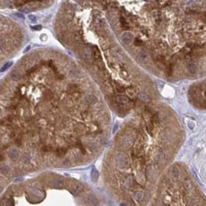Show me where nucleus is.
<instances>
[{"instance_id":"a211bd4d","label":"nucleus","mask_w":206,"mask_h":206,"mask_svg":"<svg viewBox=\"0 0 206 206\" xmlns=\"http://www.w3.org/2000/svg\"><path fill=\"white\" fill-rule=\"evenodd\" d=\"M9 171V168L7 165H5V164H2L0 166V172L2 174H7Z\"/></svg>"},{"instance_id":"5701e85b","label":"nucleus","mask_w":206,"mask_h":206,"mask_svg":"<svg viewBox=\"0 0 206 206\" xmlns=\"http://www.w3.org/2000/svg\"><path fill=\"white\" fill-rule=\"evenodd\" d=\"M88 203L90 205H95L96 203H97V201L95 197L93 196H90L88 198Z\"/></svg>"},{"instance_id":"dca6fc26","label":"nucleus","mask_w":206,"mask_h":206,"mask_svg":"<svg viewBox=\"0 0 206 206\" xmlns=\"http://www.w3.org/2000/svg\"><path fill=\"white\" fill-rule=\"evenodd\" d=\"M98 176H99L98 171H97L95 168H93V171H92V173H91V178H92L93 181H96L97 180V178H98Z\"/></svg>"},{"instance_id":"4be33fe9","label":"nucleus","mask_w":206,"mask_h":206,"mask_svg":"<svg viewBox=\"0 0 206 206\" xmlns=\"http://www.w3.org/2000/svg\"><path fill=\"white\" fill-rule=\"evenodd\" d=\"M147 128L148 133L152 135V134H153V132H154V124H153V123H151V122L148 123V124H147Z\"/></svg>"},{"instance_id":"20e7f679","label":"nucleus","mask_w":206,"mask_h":206,"mask_svg":"<svg viewBox=\"0 0 206 206\" xmlns=\"http://www.w3.org/2000/svg\"><path fill=\"white\" fill-rule=\"evenodd\" d=\"M83 187L82 184H80V183H76L70 187V191H71L73 194H78L83 190Z\"/></svg>"},{"instance_id":"6ab92c4d","label":"nucleus","mask_w":206,"mask_h":206,"mask_svg":"<svg viewBox=\"0 0 206 206\" xmlns=\"http://www.w3.org/2000/svg\"><path fill=\"white\" fill-rule=\"evenodd\" d=\"M171 174H172V176H173L174 178H178V176H179V171L177 168H173L171 170Z\"/></svg>"},{"instance_id":"473e14b6","label":"nucleus","mask_w":206,"mask_h":206,"mask_svg":"<svg viewBox=\"0 0 206 206\" xmlns=\"http://www.w3.org/2000/svg\"><path fill=\"white\" fill-rule=\"evenodd\" d=\"M0 111H1V109H0Z\"/></svg>"},{"instance_id":"f8f14e48","label":"nucleus","mask_w":206,"mask_h":206,"mask_svg":"<svg viewBox=\"0 0 206 206\" xmlns=\"http://www.w3.org/2000/svg\"><path fill=\"white\" fill-rule=\"evenodd\" d=\"M18 151L16 149H15V148H12V149H11L9 151V156L12 158V159H15V158H16L18 157Z\"/></svg>"},{"instance_id":"1a4fd4ad","label":"nucleus","mask_w":206,"mask_h":206,"mask_svg":"<svg viewBox=\"0 0 206 206\" xmlns=\"http://www.w3.org/2000/svg\"><path fill=\"white\" fill-rule=\"evenodd\" d=\"M139 97L141 100L144 101V102H150L151 101V98L150 97L148 96V94H147L146 93H144V92H141L139 94Z\"/></svg>"},{"instance_id":"9d476101","label":"nucleus","mask_w":206,"mask_h":206,"mask_svg":"<svg viewBox=\"0 0 206 206\" xmlns=\"http://www.w3.org/2000/svg\"><path fill=\"white\" fill-rule=\"evenodd\" d=\"M134 197L137 201H141L144 200V195L143 192H141V191H137L136 193L134 194Z\"/></svg>"},{"instance_id":"0eeeda50","label":"nucleus","mask_w":206,"mask_h":206,"mask_svg":"<svg viewBox=\"0 0 206 206\" xmlns=\"http://www.w3.org/2000/svg\"><path fill=\"white\" fill-rule=\"evenodd\" d=\"M138 59H139L141 62L146 63L148 60V54L145 51H141L138 55Z\"/></svg>"},{"instance_id":"bb28decb","label":"nucleus","mask_w":206,"mask_h":206,"mask_svg":"<svg viewBox=\"0 0 206 206\" xmlns=\"http://www.w3.org/2000/svg\"><path fill=\"white\" fill-rule=\"evenodd\" d=\"M88 147L90 148V151H93L94 150H95V148H96V145H95V144H93V143H90L88 144Z\"/></svg>"},{"instance_id":"c756f323","label":"nucleus","mask_w":206,"mask_h":206,"mask_svg":"<svg viewBox=\"0 0 206 206\" xmlns=\"http://www.w3.org/2000/svg\"><path fill=\"white\" fill-rule=\"evenodd\" d=\"M184 188H186V189H188V190H189V189L191 188V185L190 183H186V184H184Z\"/></svg>"},{"instance_id":"f257e3e1","label":"nucleus","mask_w":206,"mask_h":206,"mask_svg":"<svg viewBox=\"0 0 206 206\" xmlns=\"http://www.w3.org/2000/svg\"><path fill=\"white\" fill-rule=\"evenodd\" d=\"M116 164L118 168H124L129 165V160L127 155L123 153L118 154L116 156Z\"/></svg>"},{"instance_id":"cd10ccee","label":"nucleus","mask_w":206,"mask_h":206,"mask_svg":"<svg viewBox=\"0 0 206 206\" xmlns=\"http://www.w3.org/2000/svg\"><path fill=\"white\" fill-rule=\"evenodd\" d=\"M29 19L31 22H36V16H34V15H29Z\"/></svg>"},{"instance_id":"7ed1b4c3","label":"nucleus","mask_w":206,"mask_h":206,"mask_svg":"<svg viewBox=\"0 0 206 206\" xmlns=\"http://www.w3.org/2000/svg\"><path fill=\"white\" fill-rule=\"evenodd\" d=\"M134 139L133 137H131V135H127L124 137V139L122 141V144H124V147H129L131 146V144H133Z\"/></svg>"},{"instance_id":"c85d7f7f","label":"nucleus","mask_w":206,"mask_h":206,"mask_svg":"<svg viewBox=\"0 0 206 206\" xmlns=\"http://www.w3.org/2000/svg\"><path fill=\"white\" fill-rule=\"evenodd\" d=\"M15 16L17 18H19V19H24V16H23L22 14H21V13H16Z\"/></svg>"},{"instance_id":"f3484780","label":"nucleus","mask_w":206,"mask_h":206,"mask_svg":"<svg viewBox=\"0 0 206 206\" xmlns=\"http://www.w3.org/2000/svg\"><path fill=\"white\" fill-rule=\"evenodd\" d=\"M198 201V200H196V198H195L194 197L187 198V203L188 205H194L195 204H196Z\"/></svg>"},{"instance_id":"39448f33","label":"nucleus","mask_w":206,"mask_h":206,"mask_svg":"<svg viewBox=\"0 0 206 206\" xmlns=\"http://www.w3.org/2000/svg\"><path fill=\"white\" fill-rule=\"evenodd\" d=\"M83 57L86 61H89L92 58V49L89 47H87L83 51Z\"/></svg>"},{"instance_id":"423d86ee","label":"nucleus","mask_w":206,"mask_h":206,"mask_svg":"<svg viewBox=\"0 0 206 206\" xmlns=\"http://www.w3.org/2000/svg\"><path fill=\"white\" fill-rule=\"evenodd\" d=\"M116 101H117V103H118V105H120L121 107H123L124 105H125L126 103H127L128 102H129V99H128L127 97H125V96L120 95V96H118L117 97Z\"/></svg>"},{"instance_id":"2eb2a0df","label":"nucleus","mask_w":206,"mask_h":206,"mask_svg":"<svg viewBox=\"0 0 206 206\" xmlns=\"http://www.w3.org/2000/svg\"><path fill=\"white\" fill-rule=\"evenodd\" d=\"M86 101H87V103L88 104L93 103H95L97 101V97H94L93 95H90L89 97H87L86 98Z\"/></svg>"},{"instance_id":"aec40b11","label":"nucleus","mask_w":206,"mask_h":206,"mask_svg":"<svg viewBox=\"0 0 206 206\" xmlns=\"http://www.w3.org/2000/svg\"><path fill=\"white\" fill-rule=\"evenodd\" d=\"M12 64H13V63H12V62H8V63H6L5 64V65L3 66L2 67L1 69H0V72L2 73V72H4V71H5V70H7V69H9V67H10V66H11L12 65Z\"/></svg>"},{"instance_id":"b1692460","label":"nucleus","mask_w":206,"mask_h":206,"mask_svg":"<svg viewBox=\"0 0 206 206\" xmlns=\"http://www.w3.org/2000/svg\"><path fill=\"white\" fill-rule=\"evenodd\" d=\"M66 150L65 149V148H59L58 150H57V154L59 155V156H63L64 154L66 153Z\"/></svg>"},{"instance_id":"2f4dec72","label":"nucleus","mask_w":206,"mask_h":206,"mask_svg":"<svg viewBox=\"0 0 206 206\" xmlns=\"http://www.w3.org/2000/svg\"><path fill=\"white\" fill-rule=\"evenodd\" d=\"M30 48H31V46H27L26 48L25 49V50H24V51H23V53H26V52H28L29 50V49H30Z\"/></svg>"},{"instance_id":"4468645a","label":"nucleus","mask_w":206,"mask_h":206,"mask_svg":"<svg viewBox=\"0 0 206 206\" xmlns=\"http://www.w3.org/2000/svg\"><path fill=\"white\" fill-rule=\"evenodd\" d=\"M53 185L56 188H63L64 186V183L61 180H55L53 182Z\"/></svg>"},{"instance_id":"393cba45","label":"nucleus","mask_w":206,"mask_h":206,"mask_svg":"<svg viewBox=\"0 0 206 206\" xmlns=\"http://www.w3.org/2000/svg\"><path fill=\"white\" fill-rule=\"evenodd\" d=\"M134 44L135 46H141V45H143V42L141 39L136 38L134 40Z\"/></svg>"},{"instance_id":"ddd939ff","label":"nucleus","mask_w":206,"mask_h":206,"mask_svg":"<svg viewBox=\"0 0 206 206\" xmlns=\"http://www.w3.org/2000/svg\"><path fill=\"white\" fill-rule=\"evenodd\" d=\"M11 77L15 80H18L21 78V73L18 70H14L11 73Z\"/></svg>"},{"instance_id":"412c9836","label":"nucleus","mask_w":206,"mask_h":206,"mask_svg":"<svg viewBox=\"0 0 206 206\" xmlns=\"http://www.w3.org/2000/svg\"><path fill=\"white\" fill-rule=\"evenodd\" d=\"M116 90L117 91L118 93H124V91H125V88H124V87H123L122 85H120V84L119 83H117L116 84Z\"/></svg>"},{"instance_id":"9b49d317","label":"nucleus","mask_w":206,"mask_h":206,"mask_svg":"<svg viewBox=\"0 0 206 206\" xmlns=\"http://www.w3.org/2000/svg\"><path fill=\"white\" fill-rule=\"evenodd\" d=\"M120 26L121 28L124 29H129V26H128V23L127 22L126 19L124 17H120Z\"/></svg>"},{"instance_id":"7c9ffc66","label":"nucleus","mask_w":206,"mask_h":206,"mask_svg":"<svg viewBox=\"0 0 206 206\" xmlns=\"http://www.w3.org/2000/svg\"><path fill=\"white\" fill-rule=\"evenodd\" d=\"M117 127H118V124L116 123V124H115V125H114V127L113 133H115V132H116V131H117Z\"/></svg>"},{"instance_id":"f03ea898","label":"nucleus","mask_w":206,"mask_h":206,"mask_svg":"<svg viewBox=\"0 0 206 206\" xmlns=\"http://www.w3.org/2000/svg\"><path fill=\"white\" fill-rule=\"evenodd\" d=\"M133 40V35L132 33H130L129 32L125 33L122 36V41L124 43V44L125 45H129L130 43H131Z\"/></svg>"},{"instance_id":"a878e982","label":"nucleus","mask_w":206,"mask_h":206,"mask_svg":"<svg viewBox=\"0 0 206 206\" xmlns=\"http://www.w3.org/2000/svg\"><path fill=\"white\" fill-rule=\"evenodd\" d=\"M31 28L33 29V30H35V31H39V30H41L42 29V26L41 25H36V26H32Z\"/></svg>"},{"instance_id":"6e6552de","label":"nucleus","mask_w":206,"mask_h":206,"mask_svg":"<svg viewBox=\"0 0 206 206\" xmlns=\"http://www.w3.org/2000/svg\"><path fill=\"white\" fill-rule=\"evenodd\" d=\"M187 69L188 72L191 74H195L197 71V66L195 63H189L187 64Z\"/></svg>"}]
</instances>
